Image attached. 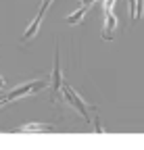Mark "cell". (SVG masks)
<instances>
[{"mask_svg": "<svg viewBox=\"0 0 144 150\" xmlns=\"http://www.w3.org/2000/svg\"><path fill=\"white\" fill-rule=\"evenodd\" d=\"M94 2H96V0H84L82 4H84V6H90V4H94Z\"/></svg>", "mask_w": 144, "mask_h": 150, "instance_id": "cell-10", "label": "cell"}, {"mask_svg": "<svg viewBox=\"0 0 144 150\" xmlns=\"http://www.w3.org/2000/svg\"><path fill=\"white\" fill-rule=\"evenodd\" d=\"M2 104H4V98H0V106H2Z\"/></svg>", "mask_w": 144, "mask_h": 150, "instance_id": "cell-12", "label": "cell"}, {"mask_svg": "<svg viewBox=\"0 0 144 150\" xmlns=\"http://www.w3.org/2000/svg\"><path fill=\"white\" fill-rule=\"evenodd\" d=\"M48 83L44 79H35V81H29V83H23L19 88H15L11 94H6L4 96V102H11V100H17V98H21V96H27V94H33V92H38V90H44Z\"/></svg>", "mask_w": 144, "mask_h": 150, "instance_id": "cell-3", "label": "cell"}, {"mask_svg": "<svg viewBox=\"0 0 144 150\" xmlns=\"http://www.w3.org/2000/svg\"><path fill=\"white\" fill-rule=\"evenodd\" d=\"M86 13H88V6H84V4H82V6H79V8H77L73 15H69V17L65 19V21H67V23H71V25L82 23V19H84V15H86Z\"/></svg>", "mask_w": 144, "mask_h": 150, "instance_id": "cell-7", "label": "cell"}, {"mask_svg": "<svg viewBox=\"0 0 144 150\" xmlns=\"http://www.w3.org/2000/svg\"><path fill=\"white\" fill-rule=\"evenodd\" d=\"M17 131H25V134H52L55 131V125H48V123H27V125H21Z\"/></svg>", "mask_w": 144, "mask_h": 150, "instance_id": "cell-5", "label": "cell"}, {"mask_svg": "<svg viewBox=\"0 0 144 150\" xmlns=\"http://www.w3.org/2000/svg\"><path fill=\"white\" fill-rule=\"evenodd\" d=\"M94 129L98 131V134L102 131V127H100V119H98V117H94Z\"/></svg>", "mask_w": 144, "mask_h": 150, "instance_id": "cell-9", "label": "cell"}, {"mask_svg": "<svg viewBox=\"0 0 144 150\" xmlns=\"http://www.w3.org/2000/svg\"><path fill=\"white\" fill-rule=\"evenodd\" d=\"M63 96H65V100H67V102L73 106L88 123H90V110H96V108H94V106H88V104L82 100V96H79V94H77L73 88H71V86H63Z\"/></svg>", "mask_w": 144, "mask_h": 150, "instance_id": "cell-1", "label": "cell"}, {"mask_svg": "<svg viewBox=\"0 0 144 150\" xmlns=\"http://www.w3.org/2000/svg\"><path fill=\"white\" fill-rule=\"evenodd\" d=\"M144 15V0H136V19Z\"/></svg>", "mask_w": 144, "mask_h": 150, "instance_id": "cell-8", "label": "cell"}, {"mask_svg": "<svg viewBox=\"0 0 144 150\" xmlns=\"http://www.w3.org/2000/svg\"><path fill=\"white\" fill-rule=\"evenodd\" d=\"M63 92V77H61V59H59V48L55 50V65H52V83H50V102H57Z\"/></svg>", "mask_w": 144, "mask_h": 150, "instance_id": "cell-2", "label": "cell"}, {"mask_svg": "<svg viewBox=\"0 0 144 150\" xmlns=\"http://www.w3.org/2000/svg\"><path fill=\"white\" fill-rule=\"evenodd\" d=\"M4 86H6V79H4V77H0V90H4Z\"/></svg>", "mask_w": 144, "mask_h": 150, "instance_id": "cell-11", "label": "cell"}, {"mask_svg": "<svg viewBox=\"0 0 144 150\" xmlns=\"http://www.w3.org/2000/svg\"><path fill=\"white\" fill-rule=\"evenodd\" d=\"M115 27H117V17H115V13H113V11L104 13V31H102V38H104V40H111V38H113Z\"/></svg>", "mask_w": 144, "mask_h": 150, "instance_id": "cell-6", "label": "cell"}, {"mask_svg": "<svg viewBox=\"0 0 144 150\" xmlns=\"http://www.w3.org/2000/svg\"><path fill=\"white\" fill-rule=\"evenodd\" d=\"M50 2H52V0H44V2H42V6H40V13L35 15V19H33V21L29 23V27L23 31V38H21V42H29L31 38H33L35 33H38V29H40V23H42V19H44V13H46V8L50 6Z\"/></svg>", "mask_w": 144, "mask_h": 150, "instance_id": "cell-4", "label": "cell"}]
</instances>
